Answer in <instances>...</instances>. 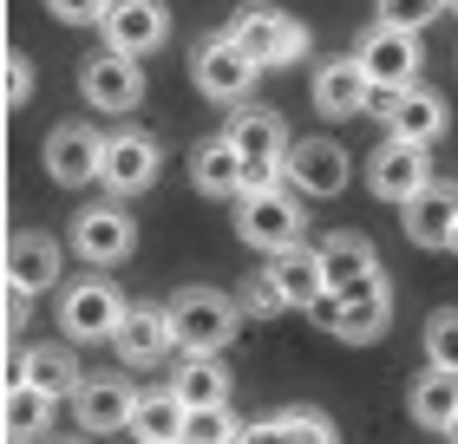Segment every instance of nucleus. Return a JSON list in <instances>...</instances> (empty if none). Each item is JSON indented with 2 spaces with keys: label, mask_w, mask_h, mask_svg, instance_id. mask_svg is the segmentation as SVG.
<instances>
[{
  "label": "nucleus",
  "mask_w": 458,
  "mask_h": 444,
  "mask_svg": "<svg viewBox=\"0 0 458 444\" xmlns=\"http://www.w3.org/2000/svg\"><path fill=\"white\" fill-rule=\"evenodd\" d=\"M236 307H242V314H256V321H262V314H288V307H282V294H276V281H268L262 268H256V274H249V281H242Z\"/></svg>",
  "instance_id": "obj_35"
},
{
  "label": "nucleus",
  "mask_w": 458,
  "mask_h": 444,
  "mask_svg": "<svg viewBox=\"0 0 458 444\" xmlns=\"http://www.w3.org/2000/svg\"><path fill=\"white\" fill-rule=\"evenodd\" d=\"M0 431H7V444H47V431H53V398L13 379V386L0 392Z\"/></svg>",
  "instance_id": "obj_26"
},
{
  "label": "nucleus",
  "mask_w": 458,
  "mask_h": 444,
  "mask_svg": "<svg viewBox=\"0 0 458 444\" xmlns=\"http://www.w3.org/2000/svg\"><path fill=\"white\" fill-rule=\"evenodd\" d=\"M27 98H33V59L7 46L0 53V105H27Z\"/></svg>",
  "instance_id": "obj_34"
},
{
  "label": "nucleus",
  "mask_w": 458,
  "mask_h": 444,
  "mask_svg": "<svg viewBox=\"0 0 458 444\" xmlns=\"http://www.w3.org/2000/svg\"><path fill=\"white\" fill-rule=\"evenodd\" d=\"M47 13L59 27H98V20L112 13V0H47Z\"/></svg>",
  "instance_id": "obj_36"
},
{
  "label": "nucleus",
  "mask_w": 458,
  "mask_h": 444,
  "mask_svg": "<svg viewBox=\"0 0 458 444\" xmlns=\"http://www.w3.org/2000/svg\"><path fill=\"white\" fill-rule=\"evenodd\" d=\"M191 183L203 197H242L249 177H242V157L229 151V138H203L191 151Z\"/></svg>",
  "instance_id": "obj_29"
},
{
  "label": "nucleus",
  "mask_w": 458,
  "mask_h": 444,
  "mask_svg": "<svg viewBox=\"0 0 458 444\" xmlns=\"http://www.w3.org/2000/svg\"><path fill=\"white\" fill-rule=\"evenodd\" d=\"M308 92H315V112L335 118V124L373 112V86L360 79V66H353V59H321V66H315V86H308Z\"/></svg>",
  "instance_id": "obj_18"
},
{
  "label": "nucleus",
  "mask_w": 458,
  "mask_h": 444,
  "mask_svg": "<svg viewBox=\"0 0 458 444\" xmlns=\"http://www.w3.org/2000/svg\"><path fill=\"white\" fill-rule=\"evenodd\" d=\"M315 256H321V281H327V294H347L353 281L380 274V256H373V242L360 236V229H335V236H321Z\"/></svg>",
  "instance_id": "obj_23"
},
{
  "label": "nucleus",
  "mask_w": 458,
  "mask_h": 444,
  "mask_svg": "<svg viewBox=\"0 0 458 444\" xmlns=\"http://www.w3.org/2000/svg\"><path fill=\"white\" fill-rule=\"evenodd\" d=\"M432 183V151H420V144H380V151H373L367 157V189H373V197H380V203H412V197H420V189Z\"/></svg>",
  "instance_id": "obj_16"
},
{
  "label": "nucleus",
  "mask_w": 458,
  "mask_h": 444,
  "mask_svg": "<svg viewBox=\"0 0 458 444\" xmlns=\"http://www.w3.org/2000/svg\"><path fill=\"white\" fill-rule=\"evenodd\" d=\"M59 262H66V248H59L47 229H20V236H7V256H0V268H7V294H20V301L47 294L59 281Z\"/></svg>",
  "instance_id": "obj_15"
},
{
  "label": "nucleus",
  "mask_w": 458,
  "mask_h": 444,
  "mask_svg": "<svg viewBox=\"0 0 458 444\" xmlns=\"http://www.w3.org/2000/svg\"><path fill=\"white\" fill-rule=\"evenodd\" d=\"M445 438H452V444H458V412H452V425H445Z\"/></svg>",
  "instance_id": "obj_37"
},
{
  "label": "nucleus",
  "mask_w": 458,
  "mask_h": 444,
  "mask_svg": "<svg viewBox=\"0 0 458 444\" xmlns=\"http://www.w3.org/2000/svg\"><path fill=\"white\" fill-rule=\"evenodd\" d=\"M164 171V144L151 131H138V124H118L106 138V157H98V183H106V197L124 203V197H144V189L157 183Z\"/></svg>",
  "instance_id": "obj_7"
},
{
  "label": "nucleus",
  "mask_w": 458,
  "mask_h": 444,
  "mask_svg": "<svg viewBox=\"0 0 458 444\" xmlns=\"http://www.w3.org/2000/svg\"><path fill=\"white\" fill-rule=\"evenodd\" d=\"M124 431H131L138 444H177L183 438V406L171 398V386H164V392H138Z\"/></svg>",
  "instance_id": "obj_30"
},
{
  "label": "nucleus",
  "mask_w": 458,
  "mask_h": 444,
  "mask_svg": "<svg viewBox=\"0 0 458 444\" xmlns=\"http://www.w3.org/2000/svg\"><path fill=\"white\" fill-rule=\"evenodd\" d=\"M353 66H360V79L373 92H406L420 86V66H426V46L420 33H400V27H373L360 33V46H353Z\"/></svg>",
  "instance_id": "obj_6"
},
{
  "label": "nucleus",
  "mask_w": 458,
  "mask_h": 444,
  "mask_svg": "<svg viewBox=\"0 0 458 444\" xmlns=\"http://www.w3.org/2000/svg\"><path fill=\"white\" fill-rule=\"evenodd\" d=\"M445 248H452V256H458V222H452V242H445Z\"/></svg>",
  "instance_id": "obj_38"
},
{
  "label": "nucleus",
  "mask_w": 458,
  "mask_h": 444,
  "mask_svg": "<svg viewBox=\"0 0 458 444\" xmlns=\"http://www.w3.org/2000/svg\"><path fill=\"white\" fill-rule=\"evenodd\" d=\"M164 321H171V347L183 359H216L229 340H236L242 307H236V294L197 281V288H177L171 301H164Z\"/></svg>",
  "instance_id": "obj_1"
},
{
  "label": "nucleus",
  "mask_w": 458,
  "mask_h": 444,
  "mask_svg": "<svg viewBox=\"0 0 458 444\" xmlns=\"http://www.w3.org/2000/svg\"><path fill=\"white\" fill-rule=\"evenodd\" d=\"M236 444H341V431L327 425V412H315V406H282V412L256 418V425H242Z\"/></svg>",
  "instance_id": "obj_24"
},
{
  "label": "nucleus",
  "mask_w": 458,
  "mask_h": 444,
  "mask_svg": "<svg viewBox=\"0 0 458 444\" xmlns=\"http://www.w3.org/2000/svg\"><path fill=\"white\" fill-rule=\"evenodd\" d=\"M124 307H131V301H124L106 274H86V281H72L66 294H59V333H66L72 347H98V340L118 333Z\"/></svg>",
  "instance_id": "obj_8"
},
{
  "label": "nucleus",
  "mask_w": 458,
  "mask_h": 444,
  "mask_svg": "<svg viewBox=\"0 0 458 444\" xmlns=\"http://www.w3.org/2000/svg\"><path fill=\"white\" fill-rule=\"evenodd\" d=\"M66 444H86V438H66Z\"/></svg>",
  "instance_id": "obj_40"
},
{
  "label": "nucleus",
  "mask_w": 458,
  "mask_h": 444,
  "mask_svg": "<svg viewBox=\"0 0 458 444\" xmlns=\"http://www.w3.org/2000/svg\"><path fill=\"white\" fill-rule=\"evenodd\" d=\"M445 13H458V0H445Z\"/></svg>",
  "instance_id": "obj_39"
},
{
  "label": "nucleus",
  "mask_w": 458,
  "mask_h": 444,
  "mask_svg": "<svg viewBox=\"0 0 458 444\" xmlns=\"http://www.w3.org/2000/svg\"><path fill=\"white\" fill-rule=\"evenodd\" d=\"M268 281H276V294H282V307H301V314H315L321 301H327V281H321V256L308 242H295V248H282V256H268Z\"/></svg>",
  "instance_id": "obj_20"
},
{
  "label": "nucleus",
  "mask_w": 458,
  "mask_h": 444,
  "mask_svg": "<svg viewBox=\"0 0 458 444\" xmlns=\"http://www.w3.org/2000/svg\"><path fill=\"white\" fill-rule=\"evenodd\" d=\"M229 151L242 157V177L249 189L256 183H282V157H288V131L276 112H262V105H242V112H229Z\"/></svg>",
  "instance_id": "obj_9"
},
{
  "label": "nucleus",
  "mask_w": 458,
  "mask_h": 444,
  "mask_svg": "<svg viewBox=\"0 0 458 444\" xmlns=\"http://www.w3.org/2000/svg\"><path fill=\"white\" fill-rule=\"evenodd\" d=\"M347 177H353V157L341 151L335 138H295V144H288V157H282V183L295 189V197H308V203L341 197Z\"/></svg>",
  "instance_id": "obj_10"
},
{
  "label": "nucleus",
  "mask_w": 458,
  "mask_h": 444,
  "mask_svg": "<svg viewBox=\"0 0 458 444\" xmlns=\"http://www.w3.org/2000/svg\"><path fill=\"white\" fill-rule=\"evenodd\" d=\"M380 7V27H400V33H426L432 20L445 13V0H373Z\"/></svg>",
  "instance_id": "obj_33"
},
{
  "label": "nucleus",
  "mask_w": 458,
  "mask_h": 444,
  "mask_svg": "<svg viewBox=\"0 0 458 444\" xmlns=\"http://www.w3.org/2000/svg\"><path fill=\"white\" fill-rule=\"evenodd\" d=\"M426 359L439 373H458V307H439L426 321Z\"/></svg>",
  "instance_id": "obj_32"
},
{
  "label": "nucleus",
  "mask_w": 458,
  "mask_h": 444,
  "mask_svg": "<svg viewBox=\"0 0 458 444\" xmlns=\"http://www.w3.org/2000/svg\"><path fill=\"white\" fill-rule=\"evenodd\" d=\"M242 438V418L229 406H210V412H183V438L177 444H236Z\"/></svg>",
  "instance_id": "obj_31"
},
{
  "label": "nucleus",
  "mask_w": 458,
  "mask_h": 444,
  "mask_svg": "<svg viewBox=\"0 0 458 444\" xmlns=\"http://www.w3.org/2000/svg\"><path fill=\"white\" fill-rule=\"evenodd\" d=\"M112 347H118V359L124 366H157L164 353H177L171 347V321H164V307H151V301H138V307H124V321H118V333H112Z\"/></svg>",
  "instance_id": "obj_22"
},
{
  "label": "nucleus",
  "mask_w": 458,
  "mask_h": 444,
  "mask_svg": "<svg viewBox=\"0 0 458 444\" xmlns=\"http://www.w3.org/2000/svg\"><path fill=\"white\" fill-rule=\"evenodd\" d=\"M386 124V138L393 144H420V151H432V144L445 138V124H452V112H445V98L432 92V86H406V92H386L380 98V112H373Z\"/></svg>",
  "instance_id": "obj_12"
},
{
  "label": "nucleus",
  "mask_w": 458,
  "mask_h": 444,
  "mask_svg": "<svg viewBox=\"0 0 458 444\" xmlns=\"http://www.w3.org/2000/svg\"><path fill=\"white\" fill-rule=\"evenodd\" d=\"M236 46L256 59L262 72H276V66H295V59H308V27L295 13H282V7H268V0H242L236 13H229V27H223Z\"/></svg>",
  "instance_id": "obj_3"
},
{
  "label": "nucleus",
  "mask_w": 458,
  "mask_h": 444,
  "mask_svg": "<svg viewBox=\"0 0 458 444\" xmlns=\"http://www.w3.org/2000/svg\"><path fill=\"white\" fill-rule=\"evenodd\" d=\"M406 412H412V425H420V431H439L445 438L452 412H458V373L426 366L420 379H412V392H406Z\"/></svg>",
  "instance_id": "obj_28"
},
{
  "label": "nucleus",
  "mask_w": 458,
  "mask_h": 444,
  "mask_svg": "<svg viewBox=\"0 0 458 444\" xmlns=\"http://www.w3.org/2000/svg\"><path fill=\"white\" fill-rule=\"evenodd\" d=\"M315 321L335 333V340H347V347H373L393 327V281L386 274H367V281H353L347 294H327V301L315 307Z\"/></svg>",
  "instance_id": "obj_4"
},
{
  "label": "nucleus",
  "mask_w": 458,
  "mask_h": 444,
  "mask_svg": "<svg viewBox=\"0 0 458 444\" xmlns=\"http://www.w3.org/2000/svg\"><path fill=\"white\" fill-rule=\"evenodd\" d=\"M191 79H197V92L210 98V105H249L262 66H256V59H249L229 33H203L197 46H191Z\"/></svg>",
  "instance_id": "obj_5"
},
{
  "label": "nucleus",
  "mask_w": 458,
  "mask_h": 444,
  "mask_svg": "<svg viewBox=\"0 0 458 444\" xmlns=\"http://www.w3.org/2000/svg\"><path fill=\"white\" fill-rule=\"evenodd\" d=\"M171 398H177L183 412L229 406V366H223V359H177V373H171Z\"/></svg>",
  "instance_id": "obj_27"
},
{
  "label": "nucleus",
  "mask_w": 458,
  "mask_h": 444,
  "mask_svg": "<svg viewBox=\"0 0 458 444\" xmlns=\"http://www.w3.org/2000/svg\"><path fill=\"white\" fill-rule=\"evenodd\" d=\"M131 386H124L118 373H106V379H79V392H72V418L86 425V438H112V431H124V418H131Z\"/></svg>",
  "instance_id": "obj_19"
},
{
  "label": "nucleus",
  "mask_w": 458,
  "mask_h": 444,
  "mask_svg": "<svg viewBox=\"0 0 458 444\" xmlns=\"http://www.w3.org/2000/svg\"><path fill=\"white\" fill-rule=\"evenodd\" d=\"M98 157H106V138L92 131V124H53L47 131V177L59 189H86L98 183Z\"/></svg>",
  "instance_id": "obj_17"
},
{
  "label": "nucleus",
  "mask_w": 458,
  "mask_h": 444,
  "mask_svg": "<svg viewBox=\"0 0 458 444\" xmlns=\"http://www.w3.org/2000/svg\"><path fill=\"white\" fill-rule=\"evenodd\" d=\"M236 236L262 256H282V248L308 242V209L288 183H256L236 197Z\"/></svg>",
  "instance_id": "obj_2"
},
{
  "label": "nucleus",
  "mask_w": 458,
  "mask_h": 444,
  "mask_svg": "<svg viewBox=\"0 0 458 444\" xmlns=\"http://www.w3.org/2000/svg\"><path fill=\"white\" fill-rule=\"evenodd\" d=\"M98 33H106V53L144 59V53H157L164 39H171V7H164V0H112V13L98 20Z\"/></svg>",
  "instance_id": "obj_13"
},
{
  "label": "nucleus",
  "mask_w": 458,
  "mask_h": 444,
  "mask_svg": "<svg viewBox=\"0 0 458 444\" xmlns=\"http://www.w3.org/2000/svg\"><path fill=\"white\" fill-rule=\"evenodd\" d=\"M452 222H458V183L452 177H432L420 197L406 203V242L412 248H445L452 242Z\"/></svg>",
  "instance_id": "obj_21"
},
{
  "label": "nucleus",
  "mask_w": 458,
  "mask_h": 444,
  "mask_svg": "<svg viewBox=\"0 0 458 444\" xmlns=\"http://www.w3.org/2000/svg\"><path fill=\"white\" fill-rule=\"evenodd\" d=\"M72 256L79 262H92V268H112V262H124L138 248V222L124 216V203H86L72 216Z\"/></svg>",
  "instance_id": "obj_11"
},
{
  "label": "nucleus",
  "mask_w": 458,
  "mask_h": 444,
  "mask_svg": "<svg viewBox=\"0 0 458 444\" xmlns=\"http://www.w3.org/2000/svg\"><path fill=\"white\" fill-rule=\"evenodd\" d=\"M79 92H86L92 112L124 118V112L144 105V66L138 59H118V53H92L86 66H79Z\"/></svg>",
  "instance_id": "obj_14"
},
{
  "label": "nucleus",
  "mask_w": 458,
  "mask_h": 444,
  "mask_svg": "<svg viewBox=\"0 0 458 444\" xmlns=\"http://www.w3.org/2000/svg\"><path fill=\"white\" fill-rule=\"evenodd\" d=\"M13 379H20V386H33V392H47L53 406H59V398L79 392V379H86V373H79L72 347H27V353L13 359Z\"/></svg>",
  "instance_id": "obj_25"
}]
</instances>
